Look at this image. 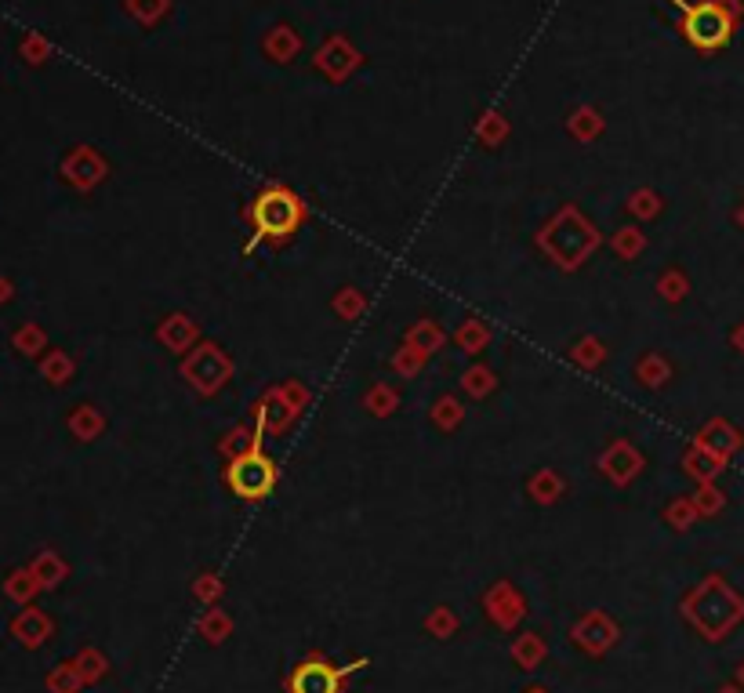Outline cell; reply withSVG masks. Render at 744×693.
<instances>
[{
  "label": "cell",
  "instance_id": "6da1fadb",
  "mask_svg": "<svg viewBox=\"0 0 744 693\" xmlns=\"http://www.w3.org/2000/svg\"><path fill=\"white\" fill-rule=\"evenodd\" d=\"M251 218V229H255V240H265V244H287L298 225L305 222V204L291 189L284 186H269L255 196V204L247 211Z\"/></svg>",
  "mask_w": 744,
  "mask_h": 693
},
{
  "label": "cell",
  "instance_id": "7a4b0ae2",
  "mask_svg": "<svg viewBox=\"0 0 744 693\" xmlns=\"http://www.w3.org/2000/svg\"><path fill=\"white\" fill-rule=\"evenodd\" d=\"M226 483H229V490H233L236 498H244V501L265 498V494L276 487V465H273V458H269L262 447L244 450L240 458L229 461Z\"/></svg>",
  "mask_w": 744,
  "mask_h": 693
},
{
  "label": "cell",
  "instance_id": "3957f363",
  "mask_svg": "<svg viewBox=\"0 0 744 693\" xmlns=\"http://www.w3.org/2000/svg\"><path fill=\"white\" fill-rule=\"evenodd\" d=\"M345 672L349 668H338L327 657L313 654L298 661L287 675V693H342Z\"/></svg>",
  "mask_w": 744,
  "mask_h": 693
},
{
  "label": "cell",
  "instance_id": "277c9868",
  "mask_svg": "<svg viewBox=\"0 0 744 693\" xmlns=\"http://www.w3.org/2000/svg\"><path fill=\"white\" fill-rule=\"evenodd\" d=\"M683 33L694 48L715 51L730 40V15H726L719 4H697V8L686 11Z\"/></svg>",
  "mask_w": 744,
  "mask_h": 693
},
{
  "label": "cell",
  "instance_id": "5b68a950",
  "mask_svg": "<svg viewBox=\"0 0 744 693\" xmlns=\"http://www.w3.org/2000/svg\"><path fill=\"white\" fill-rule=\"evenodd\" d=\"M11 632L19 635L26 646H40L44 639L51 635V621L40 610H26L22 617H15V625H11Z\"/></svg>",
  "mask_w": 744,
  "mask_h": 693
},
{
  "label": "cell",
  "instance_id": "8992f818",
  "mask_svg": "<svg viewBox=\"0 0 744 693\" xmlns=\"http://www.w3.org/2000/svg\"><path fill=\"white\" fill-rule=\"evenodd\" d=\"M22 581H26V574H15V577H11V581H8V592H11V596L26 599V596H30V592H33V588H37V585H22Z\"/></svg>",
  "mask_w": 744,
  "mask_h": 693
},
{
  "label": "cell",
  "instance_id": "52a82bcc",
  "mask_svg": "<svg viewBox=\"0 0 744 693\" xmlns=\"http://www.w3.org/2000/svg\"><path fill=\"white\" fill-rule=\"evenodd\" d=\"M527 693H549V690H527Z\"/></svg>",
  "mask_w": 744,
  "mask_h": 693
}]
</instances>
